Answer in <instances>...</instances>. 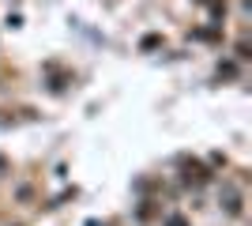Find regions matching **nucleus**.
<instances>
[{"label": "nucleus", "instance_id": "obj_1", "mask_svg": "<svg viewBox=\"0 0 252 226\" xmlns=\"http://www.w3.org/2000/svg\"><path fill=\"white\" fill-rule=\"evenodd\" d=\"M222 207H226L230 215H241V193H237L233 185H226V189H222Z\"/></svg>", "mask_w": 252, "mask_h": 226}, {"label": "nucleus", "instance_id": "obj_2", "mask_svg": "<svg viewBox=\"0 0 252 226\" xmlns=\"http://www.w3.org/2000/svg\"><path fill=\"white\" fill-rule=\"evenodd\" d=\"M166 226H189V219H181V215H169Z\"/></svg>", "mask_w": 252, "mask_h": 226}]
</instances>
